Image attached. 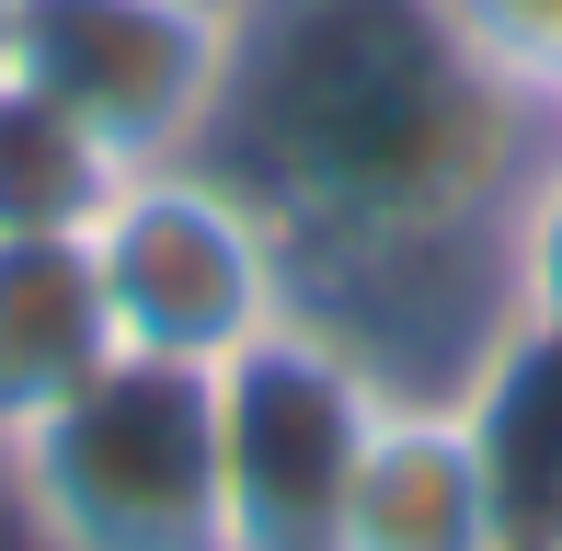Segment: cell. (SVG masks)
I'll list each match as a JSON object with an SVG mask.
<instances>
[{"label":"cell","instance_id":"6da1fadb","mask_svg":"<svg viewBox=\"0 0 562 551\" xmlns=\"http://www.w3.org/2000/svg\"><path fill=\"white\" fill-rule=\"evenodd\" d=\"M551 115L459 46L437 0H229L207 161L288 230L299 311L379 391L459 403L517 345L505 207Z\"/></svg>","mask_w":562,"mask_h":551},{"label":"cell","instance_id":"7a4b0ae2","mask_svg":"<svg viewBox=\"0 0 562 551\" xmlns=\"http://www.w3.org/2000/svg\"><path fill=\"white\" fill-rule=\"evenodd\" d=\"M0 517L23 551H218L207 368L115 357L0 448Z\"/></svg>","mask_w":562,"mask_h":551},{"label":"cell","instance_id":"3957f363","mask_svg":"<svg viewBox=\"0 0 562 551\" xmlns=\"http://www.w3.org/2000/svg\"><path fill=\"white\" fill-rule=\"evenodd\" d=\"M104 322L126 357H172V368H229L252 334L299 311V265L288 230L252 207L241 184L184 149V161H138L104 195V218L81 230Z\"/></svg>","mask_w":562,"mask_h":551},{"label":"cell","instance_id":"277c9868","mask_svg":"<svg viewBox=\"0 0 562 551\" xmlns=\"http://www.w3.org/2000/svg\"><path fill=\"white\" fill-rule=\"evenodd\" d=\"M379 368L334 345L311 311L252 334L229 368H207L218 414V551H334V506L356 437L379 425Z\"/></svg>","mask_w":562,"mask_h":551},{"label":"cell","instance_id":"5b68a950","mask_svg":"<svg viewBox=\"0 0 562 551\" xmlns=\"http://www.w3.org/2000/svg\"><path fill=\"white\" fill-rule=\"evenodd\" d=\"M12 81L81 115L126 172L184 161L229 81V0H23Z\"/></svg>","mask_w":562,"mask_h":551},{"label":"cell","instance_id":"8992f818","mask_svg":"<svg viewBox=\"0 0 562 551\" xmlns=\"http://www.w3.org/2000/svg\"><path fill=\"white\" fill-rule=\"evenodd\" d=\"M334 551H517L505 460L471 391L459 403H425V391L379 403L334 506Z\"/></svg>","mask_w":562,"mask_h":551},{"label":"cell","instance_id":"52a82bcc","mask_svg":"<svg viewBox=\"0 0 562 551\" xmlns=\"http://www.w3.org/2000/svg\"><path fill=\"white\" fill-rule=\"evenodd\" d=\"M115 357L104 288L81 241H0V448L35 414H58L92 368Z\"/></svg>","mask_w":562,"mask_h":551},{"label":"cell","instance_id":"ba28073f","mask_svg":"<svg viewBox=\"0 0 562 551\" xmlns=\"http://www.w3.org/2000/svg\"><path fill=\"white\" fill-rule=\"evenodd\" d=\"M115 184L126 161L81 115H58L35 81H0V241H81Z\"/></svg>","mask_w":562,"mask_h":551},{"label":"cell","instance_id":"9c48e42d","mask_svg":"<svg viewBox=\"0 0 562 551\" xmlns=\"http://www.w3.org/2000/svg\"><path fill=\"white\" fill-rule=\"evenodd\" d=\"M505 299H517V334L562 345V127L540 138L517 207H505Z\"/></svg>","mask_w":562,"mask_h":551},{"label":"cell","instance_id":"30bf717a","mask_svg":"<svg viewBox=\"0 0 562 551\" xmlns=\"http://www.w3.org/2000/svg\"><path fill=\"white\" fill-rule=\"evenodd\" d=\"M437 12L459 23V46H471L505 92H528V104L551 115V92H562V0H437Z\"/></svg>","mask_w":562,"mask_h":551},{"label":"cell","instance_id":"8fae6325","mask_svg":"<svg viewBox=\"0 0 562 551\" xmlns=\"http://www.w3.org/2000/svg\"><path fill=\"white\" fill-rule=\"evenodd\" d=\"M12 12H23V0H0V81H12Z\"/></svg>","mask_w":562,"mask_h":551},{"label":"cell","instance_id":"7c38bea8","mask_svg":"<svg viewBox=\"0 0 562 551\" xmlns=\"http://www.w3.org/2000/svg\"><path fill=\"white\" fill-rule=\"evenodd\" d=\"M517 551H562V529H540V540H517Z\"/></svg>","mask_w":562,"mask_h":551},{"label":"cell","instance_id":"4fadbf2b","mask_svg":"<svg viewBox=\"0 0 562 551\" xmlns=\"http://www.w3.org/2000/svg\"><path fill=\"white\" fill-rule=\"evenodd\" d=\"M551 127H562V92H551Z\"/></svg>","mask_w":562,"mask_h":551}]
</instances>
